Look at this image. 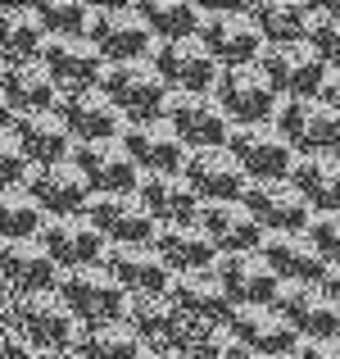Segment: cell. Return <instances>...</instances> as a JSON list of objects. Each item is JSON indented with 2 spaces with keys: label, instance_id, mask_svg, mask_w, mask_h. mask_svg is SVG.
Listing matches in <instances>:
<instances>
[{
  "label": "cell",
  "instance_id": "obj_34",
  "mask_svg": "<svg viewBox=\"0 0 340 359\" xmlns=\"http://www.w3.org/2000/svg\"><path fill=\"white\" fill-rule=\"evenodd\" d=\"M150 250L164 259L168 273H195V269H213L218 250L209 245L195 223H159L155 237H150Z\"/></svg>",
  "mask_w": 340,
  "mask_h": 359
},
{
  "label": "cell",
  "instance_id": "obj_5",
  "mask_svg": "<svg viewBox=\"0 0 340 359\" xmlns=\"http://www.w3.org/2000/svg\"><path fill=\"white\" fill-rule=\"evenodd\" d=\"M87 41L100 50L105 64H127V60H150L155 36H150L146 18L136 5H91V23H87Z\"/></svg>",
  "mask_w": 340,
  "mask_h": 359
},
{
  "label": "cell",
  "instance_id": "obj_6",
  "mask_svg": "<svg viewBox=\"0 0 340 359\" xmlns=\"http://www.w3.org/2000/svg\"><path fill=\"white\" fill-rule=\"evenodd\" d=\"M254 69L268 78V87L277 91V100L295 96H318L327 82V64L309 41H286V46H263Z\"/></svg>",
  "mask_w": 340,
  "mask_h": 359
},
{
  "label": "cell",
  "instance_id": "obj_20",
  "mask_svg": "<svg viewBox=\"0 0 340 359\" xmlns=\"http://www.w3.org/2000/svg\"><path fill=\"white\" fill-rule=\"evenodd\" d=\"M55 114L64 118L73 146H82V141H113L122 128H127V123H122V114L109 105L105 96H100L96 87H87V91H59V100H55Z\"/></svg>",
  "mask_w": 340,
  "mask_h": 359
},
{
  "label": "cell",
  "instance_id": "obj_48",
  "mask_svg": "<svg viewBox=\"0 0 340 359\" xmlns=\"http://www.w3.org/2000/svg\"><path fill=\"white\" fill-rule=\"evenodd\" d=\"M32 359H78L73 351H32Z\"/></svg>",
  "mask_w": 340,
  "mask_h": 359
},
{
  "label": "cell",
  "instance_id": "obj_26",
  "mask_svg": "<svg viewBox=\"0 0 340 359\" xmlns=\"http://www.w3.org/2000/svg\"><path fill=\"white\" fill-rule=\"evenodd\" d=\"M132 196L155 219V228L159 223H195V210H200V196L191 191L182 173H141Z\"/></svg>",
  "mask_w": 340,
  "mask_h": 359
},
{
  "label": "cell",
  "instance_id": "obj_31",
  "mask_svg": "<svg viewBox=\"0 0 340 359\" xmlns=\"http://www.w3.org/2000/svg\"><path fill=\"white\" fill-rule=\"evenodd\" d=\"M122 327L141 341V351H173L182 314L173 309V300H168L164 291H159V296H127V305H122Z\"/></svg>",
  "mask_w": 340,
  "mask_h": 359
},
{
  "label": "cell",
  "instance_id": "obj_19",
  "mask_svg": "<svg viewBox=\"0 0 340 359\" xmlns=\"http://www.w3.org/2000/svg\"><path fill=\"white\" fill-rule=\"evenodd\" d=\"M122 150L132 155L136 173H182L186 164V146L177 141V132L164 118H146V123H127L118 132Z\"/></svg>",
  "mask_w": 340,
  "mask_h": 359
},
{
  "label": "cell",
  "instance_id": "obj_25",
  "mask_svg": "<svg viewBox=\"0 0 340 359\" xmlns=\"http://www.w3.org/2000/svg\"><path fill=\"white\" fill-rule=\"evenodd\" d=\"M182 177L191 182V191L204 201H241L245 182L250 177L241 173L227 146H213V150H186V164H182Z\"/></svg>",
  "mask_w": 340,
  "mask_h": 359
},
{
  "label": "cell",
  "instance_id": "obj_1",
  "mask_svg": "<svg viewBox=\"0 0 340 359\" xmlns=\"http://www.w3.org/2000/svg\"><path fill=\"white\" fill-rule=\"evenodd\" d=\"M96 91L122 114V123L159 118V109H164V100H168V87H164V78L150 69V60L105 64V69H100Z\"/></svg>",
  "mask_w": 340,
  "mask_h": 359
},
{
  "label": "cell",
  "instance_id": "obj_50",
  "mask_svg": "<svg viewBox=\"0 0 340 359\" xmlns=\"http://www.w3.org/2000/svg\"><path fill=\"white\" fill-rule=\"evenodd\" d=\"M9 300H14V291H9L5 282H0V314H9Z\"/></svg>",
  "mask_w": 340,
  "mask_h": 359
},
{
  "label": "cell",
  "instance_id": "obj_28",
  "mask_svg": "<svg viewBox=\"0 0 340 359\" xmlns=\"http://www.w3.org/2000/svg\"><path fill=\"white\" fill-rule=\"evenodd\" d=\"M0 282L14 296H36V291H55L59 269L41 250V241H0Z\"/></svg>",
  "mask_w": 340,
  "mask_h": 359
},
{
  "label": "cell",
  "instance_id": "obj_45",
  "mask_svg": "<svg viewBox=\"0 0 340 359\" xmlns=\"http://www.w3.org/2000/svg\"><path fill=\"white\" fill-rule=\"evenodd\" d=\"M299 359H340V337H323V341H295Z\"/></svg>",
  "mask_w": 340,
  "mask_h": 359
},
{
  "label": "cell",
  "instance_id": "obj_12",
  "mask_svg": "<svg viewBox=\"0 0 340 359\" xmlns=\"http://www.w3.org/2000/svg\"><path fill=\"white\" fill-rule=\"evenodd\" d=\"M69 159H73V168L87 177L91 196H127L141 177L118 137L113 141H82V146H73Z\"/></svg>",
  "mask_w": 340,
  "mask_h": 359
},
{
  "label": "cell",
  "instance_id": "obj_53",
  "mask_svg": "<svg viewBox=\"0 0 340 359\" xmlns=\"http://www.w3.org/2000/svg\"><path fill=\"white\" fill-rule=\"evenodd\" d=\"M336 155H340V150H336Z\"/></svg>",
  "mask_w": 340,
  "mask_h": 359
},
{
  "label": "cell",
  "instance_id": "obj_47",
  "mask_svg": "<svg viewBox=\"0 0 340 359\" xmlns=\"http://www.w3.org/2000/svg\"><path fill=\"white\" fill-rule=\"evenodd\" d=\"M318 287H323L327 296L340 305V264H327V273H323V282H318Z\"/></svg>",
  "mask_w": 340,
  "mask_h": 359
},
{
  "label": "cell",
  "instance_id": "obj_33",
  "mask_svg": "<svg viewBox=\"0 0 340 359\" xmlns=\"http://www.w3.org/2000/svg\"><path fill=\"white\" fill-rule=\"evenodd\" d=\"M0 100H5L14 114H41V109H55L59 87H55L50 73L41 69V60L0 64Z\"/></svg>",
  "mask_w": 340,
  "mask_h": 359
},
{
  "label": "cell",
  "instance_id": "obj_24",
  "mask_svg": "<svg viewBox=\"0 0 340 359\" xmlns=\"http://www.w3.org/2000/svg\"><path fill=\"white\" fill-rule=\"evenodd\" d=\"M164 296L173 300V309L182 318H200V323H227L232 318V300H227L222 282L213 278V269H195V273H173L164 287Z\"/></svg>",
  "mask_w": 340,
  "mask_h": 359
},
{
  "label": "cell",
  "instance_id": "obj_42",
  "mask_svg": "<svg viewBox=\"0 0 340 359\" xmlns=\"http://www.w3.org/2000/svg\"><path fill=\"white\" fill-rule=\"evenodd\" d=\"M304 237L318 245V255H323L327 264H340V210L336 214H313V219L304 223Z\"/></svg>",
  "mask_w": 340,
  "mask_h": 359
},
{
  "label": "cell",
  "instance_id": "obj_16",
  "mask_svg": "<svg viewBox=\"0 0 340 359\" xmlns=\"http://www.w3.org/2000/svg\"><path fill=\"white\" fill-rule=\"evenodd\" d=\"M41 69L50 73V82L59 91H87L100 82V69H105V60H100V50L87 41V36H45L41 46Z\"/></svg>",
  "mask_w": 340,
  "mask_h": 359
},
{
  "label": "cell",
  "instance_id": "obj_37",
  "mask_svg": "<svg viewBox=\"0 0 340 359\" xmlns=\"http://www.w3.org/2000/svg\"><path fill=\"white\" fill-rule=\"evenodd\" d=\"M141 18H146L150 36L155 41H182V36L200 32V18L204 9L191 5V0H141Z\"/></svg>",
  "mask_w": 340,
  "mask_h": 359
},
{
  "label": "cell",
  "instance_id": "obj_41",
  "mask_svg": "<svg viewBox=\"0 0 340 359\" xmlns=\"http://www.w3.org/2000/svg\"><path fill=\"white\" fill-rule=\"evenodd\" d=\"M309 46L323 55L327 73H340V5H313V18H309Z\"/></svg>",
  "mask_w": 340,
  "mask_h": 359
},
{
  "label": "cell",
  "instance_id": "obj_18",
  "mask_svg": "<svg viewBox=\"0 0 340 359\" xmlns=\"http://www.w3.org/2000/svg\"><path fill=\"white\" fill-rule=\"evenodd\" d=\"M87 223L105 237V245H150L155 237V219L141 210L136 196H91L87 201Z\"/></svg>",
  "mask_w": 340,
  "mask_h": 359
},
{
  "label": "cell",
  "instance_id": "obj_14",
  "mask_svg": "<svg viewBox=\"0 0 340 359\" xmlns=\"http://www.w3.org/2000/svg\"><path fill=\"white\" fill-rule=\"evenodd\" d=\"M150 69L164 78L168 91H209L213 78H218V64L209 60V50H204L195 36H182V41H155Z\"/></svg>",
  "mask_w": 340,
  "mask_h": 359
},
{
  "label": "cell",
  "instance_id": "obj_15",
  "mask_svg": "<svg viewBox=\"0 0 340 359\" xmlns=\"http://www.w3.org/2000/svg\"><path fill=\"white\" fill-rule=\"evenodd\" d=\"M241 205L250 210V219L263 232H304V223L313 219V210L299 201V191L286 177H277V182H245Z\"/></svg>",
  "mask_w": 340,
  "mask_h": 359
},
{
  "label": "cell",
  "instance_id": "obj_27",
  "mask_svg": "<svg viewBox=\"0 0 340 359\" xmlns=\"http://www.w3.org/2000/svg\"><path fill=\"white\" fill-rule=\"evenodd\" d=\"M100 269H105L127 296H159V291L168 287V278H173L150 245H105Z\"/></svg>",
  "mask_w": 340,
  "mask_h": 359
},
{
  "label": "cell",
  "instance_id": "obj_8",
  "mask_svg": "<svg viewBox=\"0 0 340 359\" xmlns=\"http://www.w3.org/2000/svg\"><path fill=\"white\" fill-rule=\"evenodd\" d=\"M227 155L241 164V173L250 182H277L295 164V150L281 141V132L272 123H241V128H232L227 132Z\"/></svg>",
  "mask_w": 340,
  "mask_h": 359
},
{
  "label": "cell",
  "instance_id": "obj_49",
  "mask_svg": "<svg viewBox=\"0 0 340 359\" xmlns=\"http://www.w3.org/2000/svg\"><path fill=\"white\" fill-rule=\"evenodd\" d=\"M9 128H14V109L0 100V132H9Z\"/></svg>",
  "mask_w": 340,
  "mask_h": 359
},
{
  "label": "cell",
  "instance_id": "obj_13",
  "mask_svg": "<svg viewBox=\"0 0 340 359\" xmlns=\"http://www.w3.org/2000/svg\"><path fill=\"white\" fill-rule=\"evenodd\" d=\"M23 191L36 201V210L45 219H69V214H82L91 201V187L87 177L73 168V159H59V164H41L27 173Z\"/></svg>",
  "mask_w": 340,
  "mask_h": 359
},
{
  "label": "cell",
  "instance_id": "obj_39",
  "mask_svg": "<svg viewBox=\"0 0 340 359\" xmlns=\"http://www.w3.org/2000/svg\"><path fill=\"white\" fill-rule=\"evenodd\" d=\"M45 214L36 210V201L14 187V191H0V241H32L41 232Z\"/></svg>",
  "mask_w": 340,
  "mask_h": 359
},
{
  "label": "cell",
  "instance_id": "obj_7",
  "mask_svg": "<svg viewBox=\"0 0 340 359\" xmlns=\"http://www.w3.org/2000/svg\"><path fill=\"white\" fill-rule=\"evenodd\" d=\"M159 118L177 132V141H182L186 150L227 146V132H232V123H227V114L218 109V100H213L209 91H168Z\"/></svg>",
  "mask_w": 340,
  "mask_h": 359
},
{
  "label": "cell",
  "instance_id": "obj_4",
  "mask_svg": "<svg viewBox=\"0 0 340 359\" xmlns=\"http://www.w3.org/2000/svg\"><path fill=\"white\" fill-rule=\"evenodd\" d=\"M268 123L281 132V141L295 155H332V150H340V118L318 96L277 100Z\"/></svg>",
  "mask_w": 340,
  "mask_h": 359
},
{
  "label": "cell",
  "instance_id": "obj_32",
  "mask_svg": "<svg viewBox=\"0 0 340 359\" xmlns=\"http://www.w3.org/2000/svg\"><path fill=\"white\" fill-rule=\"evenodd\" d=\"M286 182L299 191V201L313 214H336L340 210V155H295Z\"/></svg>",
  "mask_w": 340,
  "mask_h": 359
},
{
  "label": "cell",
  "instance_id": "obj_10",
  "mask_svg": "<svg viewBox=\"0 0 340 359\" xmlns=\"http://www.w3.org/2000/svg\"><path fill=\"white\" fill-rule=\"evenodd\" d=\"M272 309L295 327L299 341H323V337H340V305L327 296L318 282H281Z\"/></svg>",
  "mask_w": 340,
  "mask_h": 359
},
{
  "label": "cell",
  "instance_id": "obj_40",
  "mask_svg": "<svg viewBox=\"0 0 340 359\" xmlns=\"http://www.w3.org/2000/svg\"><path fill=\"white\" fill-rule=\"evenodd\" d=\"M36 18H41L45 36H87L91 5L87 0H41Z\"/></svg>",
  "mask_w": 340,
  "mask_h": 359
},
{
  "label": "cell",
  "instance_id": "obj_29",
  "mask_svg": "<svg viewBox=\"0 0 340 359\" xmlns=\"http://www.w3.org/2000/svg\"><path fill=\"white\" fill-rule=\"evenodd\" d=\"M259 255L277 273V282H323L327 273V259L304 232H263Z\"/></svg>",
  "mask_w": 340,
  "mask_h": 359
},
{
  "label": "cell",
  "instance_id": "obj_36",
  "mask_svg": "<svg viewBox=\"0 0 340 359\" xmlns=\"http://www.w3.org/2000/svg\"><path fill=\"white\" fill-rule=\"evenodd\" d=\"M45 46V27L32 5H0V64L36 60Z\"/></svg>",
  "mask_w": 340,
  "mask_h": 359
},
{
  "label": "cell",
  "instance_id": "obj_30",
  "mask_svg": "<svg viewBox=\"0 0 340 359\" xmlns=\"http://www.w3.org/2000/svg\"><path fill=\"white\" fill-rule=\"evenodd\" d=\"M14 146L23 150V159L32 168L41 164H59V159L73 155V137L64 128V118L55 109H41V114H14V128H9Z\"/></svg>",
  "mask_w": 340,
  "mask_h": 359
},
{
  "label": "cell",
  "instance_id": "obj_46",
  "mask_svg": "<svg viewBox=\"0 0 340 359\" xmlns=\"http://www.w3.org/2000/svg\"><path fill=\"white\" fill-rule=\"evenodd\" d=\"M318 100H323L327 109L340 118V73H327V82H323V91H318Z\"/></svg>",
  "mask_w": 340,
  "mask_h": 359
},
{
  "label": "cell",
  "instance_id": "obj_38",
  "mask_svg": "<svg viewBox=\"0 0 340 359\" xmlns=\"http://www.w3.org/2000/svg\"><path fill=\"white\" fill-rule=\"evenodd\" d=\"M78 359H141V341L118 323H96V327H82L78 346H73Z\"/></svg>",
  "mask_w": 340,
  "mask_h": 359
},
{
  "label": "cell",
  "instance_id": "obj_11",
  "mask_svg": "<svg viewBox=\"0 0 340 359\" xmlns=\"http://www.w3.org/2000/svg\"><path fill=\"white\" fill-rule=\"evenodd\" d=\"M209 96L218 100V109L227 114L232 128H241V123H268L272 109H277V91L268 87V78H263L254 64H241V69H218Z\"/></svg>",
  "mask_w": 340,
  "mask_h": 359
},
{
  "label": "cell",
  "instance_id": "obj_51",
  "mask_svg": "<svg viewBox=\"0 0 340 359\" xmlns=\"http://www.w3.org/2000/svg\"><path fill=\"white\" fill-rule=\"evenodd\" d=\"M141 359H182V355H173V351H141Z\"/></svg>",
  "mask_w": 340,
  "mask_h": 359
},
{
  "label": "cell",
  "instance_id": "obj_9",
  "mask_svg": "<svg viewBox=\"0 0 340 359\" xmlns=\"http://www.w3.org/2000/svg\"><path fill=\"white\" fill-rule=\"evenodd\" d=\"M195 41L209 50V60L218 64V69L254 64V60H259V50H263V36H259V27L250 23L245 9H204Z\"/></svg>",
  "mask_w": 340,
  "mask_h": 359
},
{
  "label": "cell",
  "instance_id": "obj_21",
  "mask_svg": "<svg viewBox=\"0 0 340 359\" xmlns=\"http://www.w3.org/2000/svg\"><path fill=\"white\" fill-rule=\"evenodd\" d=\"M195 228L209 237V245L218 255H241V250H259L263 228L250 219L241 201H204L195 210Z\"/></svg>",
  "mask_w": 340,
  "mask_h": 359
},
{
  "label": "cell",
  "instance_id": "obj_22",
  "mask_svg": "<svg viewBox=\"0 0 340 359\" xmlns=\"http://www.w3.org/2000/svg\"><path fill=\"white\" fill-rule=\"evenodd\" d=\"M213 278L222 282L232 305H272L277 296V273L263 264L259 250H241V255H218L213 259Z\"/></svg>",
  "mask_w": 340,
  "mask_h": 359
},
{
  "label": "cell",
  "instance_id": "obj_43",
  "mask_svg": "<svg viewBox=\"0 0 340 359\" xmlns=\"http://www.w3.org/2000/svg\"><path fill=\"white\" fill-rule=\"evenodd\" d=\"M27 173H32V164L23 159V150L14 146V137H9V132H0V191L23 187Z\"/></svg>",
  "mask_w": 340,
  "mask_h": 359
},
{
  "label": "cell",
  "instance_id": "obj_2",
  "mask_svg": "<svg viewBox=\"0 0 340 359\" xmlns=\"http://www.w3.org/2000/svg\"><path fill=\"white\" fill-rule=\"evenodd\" d=\"M9 323L23 332L32 351H73L78 346L82 323L69 314L55 291H36V296H14L9 300Z\"/></svg>",
  "mask_w": 340,
  "mask_h": 359
},
{
  "label": "cell",
  "instance_id": "obj_52",
  "mask_svg": "<svg viewBox=\"0 0 340 359\" xmlns=\"http://www.w3.org/2000/svg\"><path fill=\"white\" fill-rule=\"evenodd\" d=\"M259 359H299L295 351H286V355H259Z\"/></svg>",
  "mask_w": 340,
  "mask_h": 359
},
{
  "label": "cell",
  "instance_id": "obj_23",
  "mask_svg": "<svg viewBox=\"0 0 340 359\" xmlns=\"http://www.w3.org/2000/svg\"><path fill=\"white\" fill-rule=\"evenodd\" d=\"M222 327H227V332H232L254 359H259V355H286V351H295V341H299L295 327H290L272 305H236L232 318H227Z\"/></svg>",
  "mask_w": 340,
  "mask_h": 359
},
{
  "label": "cell",
  "instance_id": "obj_3",
  "mask_svg": "<svg viewBox=\"0 0 340 359\" xmlns=\"http://www.w3.org/2000/svg\"><path fill=\"white\" fill-rule=\"evenodd\" d=\"M55 296L69 305V314L78 318L82 327H96V323H118L122 305H127V291L109 278L100 264H87V269H69L59 273L55 282Z\"/></svg>",
  "mask_w": 340,
  "mask_h": 359
},
{
  "label": "cell",
  "instance_id": "obj_17",
  "mask_svg": "<svg viewBox=\"0 0 340 359\" xmlns=\"http://www.w3.org/2000/svg\"><path fill=\"white\" fill-rule=\"evenodd\" d=\"M41 250L55 259V269H87V264H100L105 255V237L87 223V214H69V219H45L41 232H36Z\"/></svg>",
  "mask_w": 340,
  "mask_h": 359
},
{
  "label": "cell",
  "instance_id": "obj_35",
  "mask_svg": "<svg viewBox=\"0 0 340 359\" xmlns=\"http://www.w3.org/2000/svg\"><path fill=\"white\" fill-rule=\"evenodd\" d=\"M245 14L259 27L263 46H286V41H304L309 36L313 5H304V0H259V5L245 9Z\"/></svg>",
  "mask_w": 340,
  "mask_h": 359
},
{
  "label": "cell",
  "instance_id": "obj_44",
  "mask_svg": "<svg viewBox=\"0 0 340 359\" xmlns=\"http://www.w3.org/2000/svg\"><path fill=\"white\" fill-rule=\"evenodd\" d=\"M0 359H32V346H27L23 332L9 323V314H0Z\"/></svg>",
  "mask_w": 340,
  "mask_h": 359
}]
</instances>
